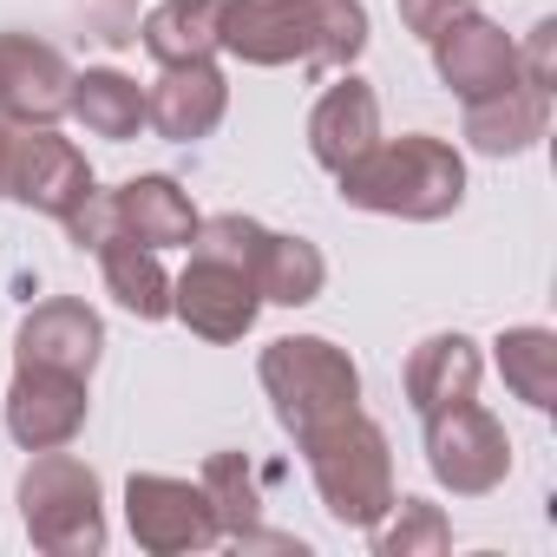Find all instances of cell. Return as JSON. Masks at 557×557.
<instances>
[{"mask_svg":"<svg viewBox=\"0 0 557 557\" xmlns=\"http://www.w3.org/2000/svg\"><path fill=\"white\" fill-rule=\"evenodd\" d=\"M335 184H342V203L355 210L400 216V223H440L466 203V158L433 132H407V138H381Z\"/></svg>","mask_w":557,"mask_h":557,"instance_id":"obj_1","label":"cell"},{"mask_svg":"<svg viewBox=\"0 0 557 557\" xmlns=\"http://www.w3.org/2000/svg\"><path fill=\"white\" fill-rule=\"evenodd\" d=\"M256 381L275 407V426L289 440H309L348 413H361V368L348 361V348H335L329 335H283L256 355Z\"/></svg>","mask_w":557,"mask_h":557,"instance_id":"obj_2","label":"cell"},{"mask_svg":"<svg viewBox=\"0 0 557 557\" xmlns=\"http://www.w3.org/2000/svg\"><path fill=\"white\" fill-rule=\"evenodd\" d=\"M296 446H302L309 479H315V492H322V505H329L335 524L374 531L381 511L400 498V485H394V446H387V433L368 413H348V420H335V426H322V433H309Z\"/></svg>","mask_w":557,"mask_h":557,"instance_id":"obj_3","label":"cell"},{"mask_svg":"<svg viewBox=\"0 0 557 557\" xmlns=\"http://www.w3.org/2000/svg\"><path fill=\"white\" fill-rule=\"evenodd\" d=\"M21 524L27 544L47 557H99L106 550V492L86 459L66 446L34 453L21 472Z\"/></svg>","mask_w":557,"mask_h":557,"instance_id":"obj_4","label":"cell"},{"mask_svg":"<svg viewBox=\"0 0 557 557\" xmlns=\"http://www.w3.org/2000/svg\"><path fill=\"white\" fill-rule=\"evenodd\" d=\"M92 184L99 177H92L86 151L73 138H60V125L0 119V197H14L21 210H40V216L66 223Z\"/></svg>","mask_w":557,"mask_h":557,"instance_id":"obj_5","label":"cell"},{"mask_svg":"<svg viewBox=\"0 0 557 557\" xmlns=\"http://www.w3.org/2000/svg\"><path fill=\"white\" fill-rule=\"evenodd\" d=\"M426 472L453 492V498H485L505 485L511 472V440L498 426V413H485L479 400H459L446 413H426Z\"/></svg>","mask_w":557,"mask_h":557,"instance_id":"obj_6","label":"cell"},{"mask_svg":"<svg viewBox=\"0 0 557 557\" xmlns=\"http://www.w3.org/2000/svg\"><path fill=\"white\" fill-rule=\"evenodd\" d=\"M125 531L151 557H190L223 544V524L203 498V485L171 479V472H132L125 479Z\"/></svg>","mask_w":557,"mask_h":557,"instance_id":"obj_7","label":"cell"},{"mask_svg":"<svg viewBox=\"0 0 557 557\" xmlns=\"http://www.w3.org/2000/svg\"><path fill=\"white\" fill-rule=\"evenodd\" d=\"M171 315L197 335V342H243L262 315V296H256V275L236 269V262H216V256H197L190 249V269L171 275Z\"/></svg>","mask_w":557,"mask_h":557,"instance_id":"obj_8","label":"cell"},{"mask_svg":"<svg viewBox=\"0 0 557 557\" xmlns=\"http://www.w3.org/2000/svg\"><path fill=\"white\" fill-rule=\"evenodd\" d=\"M92 413V394L79 374H53V368H14V387H8V440L21 453H53V446H73L79 426Z\"/></svg>","mask_w":557,"mask_h":557,"instance_id":"obj_9","label":"cell"},{"mask_svg":"<svg viewBox=\"0 0 557 557\" xmlns=\"http://www.w3.org/2000/svg\"><path fill=\"white\" fill-rule=\"evenodd\" d=\"M99 355H106V322L86 302H73V296H47L14 329V368H53V374L92 381Z\"/></svg>","mask_w":557,"mask_h":557,"instance_id":"obj_10","label":"cell"},{"mask_svg":"<svg viewBox=\"0 0 557 557\" xmlns=\"http://www.w3.org/2000/svg\"><path fill=\"white\" fill-rule=\"evenodd\" d=\"M216 53L243 60V66H302L309 53V14L302 0H223L216 14Z\"/></svg>","mask_w":557,"mask_h":557,"instance_id":"obj_11","label":"cell"},{"mask_svg":"<svg viewBox=\"0 0 557 557\" xmlns=\"http://www.w3.org/2000/svg\"><path fill=\"white\" fill-rule=\"evenodd\" d=\"M66 92H73V66L60 60V47L34 34H0V119L60 125Z\"/></svg>","mask_w":557,"mask_h":557,"instance_id":"obj_12","label":"cell"},{"mask_svg":"<svg viewBox=\"0 0 557 557\" xmlns=\"http://www.w3.org/2000/svg\"><path fill=\"white\" fill-rule=\"evenodd\" d=\"M433 47V73H440V86L466 106V99H485V92H498V86H511L518 79V40L505 34V27H492L485 14H466V21H453L440 40H426Z\"/></svg>","mask_w":557,"mask_h":557,"instance_id":"obj_13","label":"cell"},{"mask_svg":"<svg viewBox=\"0 0 557 557\" xmlns=\"http://www.w3.org/2000/svg\"><path fill=\"white\" fill-rule=\"evenodd\" d=\"M230 112V79L216 73V60H184L164 66V79L145 92V125L171 145H197L223 125Z\"/></svg>","mask_w":557,"mask_h":557,"instance_id":"obj_14","label":"cell"},{"mask_svg":"<svg viewBox=\"0 0 557 557\" xmlns=\"http://www.w3.org/2000/svg\"><path fill=\"white\" fill-rule=\"evenodd\" d=\"M381 145V99H374V86L368 79H355V73H342L322 99H315V112H309V151H315V164L329 171V177H342L355 158H368Z\"/></svg>","mask_w":557,"mask_h":557,"instance_id":"obj_15","label":"cell"},{"mask_svg":"<svg viewBox=\"0 0 557 557\" xmlns=\"http://www.w3.org/2000/svg\"><path fill=\"white\" fill-rule=\"evenodd\" d=\"M112 210H119V236H132V243H145V249H190V236H197V203H190V190L177 184V177H164V171H145V177H125L119 190H112Z\"/></svg>","mask_w":557,"mask_h":557,"instance_id":"obj_16","label":"cell"},{"mask_svg":"<svg viewBox=\"0 0 557 557\" xmlns=\"http://www.w3.org/2000/svg\"><path fill=\"white\" fill-rule=\"evenodd\" d=\"M550 132V92L511 79L485 99H466V145L485 158H524Z\"/></svg>","mask_w":557,"mask_h":557,"instance_id":"obj_17","label":"cell"},{"mask_svg":"<svg viewBox=\"0 0 557 557\" xmlns=\"http://www.w3.org/2000/svg\"><path fill=\"white\" fill-rule=\"evenodd\" d=\"M479 374H485V355L472 335L446 329V335H426L413 355H407V407L426 420V413H446L459 400L479 394Z\"/></svg>","mask_w":557,"mask_h":557,"instance_id":"obj_18","label":"cell"},{"mask_svg":"<svg viewBox=\"0 0 557 557\" xmlns=\"http://www.w3.org/2000/svg\"><path fill=\"white\" fill-rule=\"evenodd\" d=\"M197 485H203V498H210L230 544H243V550H302V537L262 531V485H256V466L243 453H210Z\"/></svg>","mask_w":557,"mask_h":557,"instance_id":"obj_19","label":"cell"},{"mask_svg":"<svg viewBox=\"0 0 557 557\" xmlns=\"http://www.w3.org/2000/svg\"><path fill=\"white\" fill-rule=\"evenodd\" d=\"M66 119H79L92 138L106 145H125L145 132V86L125 79L119 66H86L73 73V92H66Z\"/></svg>","mask_w":557,"mask_h":557,"instance_id":"obj_20","label":"cell"},{"mask_svg":"<svg viewBox=\"0 0 557 557\" xmlns=\"http://www.w3.org/2000/svg\"><path fill=\"white\" fill-rule=\"evenodd\" d=\"M92 256H99V275H106V296L125 315H138V322H164L171 315V275H164L158 249H145L132 236H112Z\"/></svg>","mask_w":557,"mask_h":557,"instance_id":"obj_21","label":"cell"},{"mask_svg":"<svg viewBox=\"0 0 557 557\" xmlns=\"http://www.w3.org/2000/svg\"><path fill=\"white\" fill-rule=\"evenodd\" d=\"M329 283V262L309 236H283V230H269L262 256H256V296L275 302V309H309Z\"/></svg>","mask_w":557,"mask_h":557,"instance_id":"obj_22","label":"cell"},{"mask_svg":"<svg viewBox=\"0 0 557 557\" xmlns=\"http://www.w3.org/2000/svg\"><path fill=\"white\" fill-rule=\"evenodd\" d=\"M216 14L223 0H158L145 14L138 40L158 66H184V60H210L216 53Z\"/></svg>","mask_w":557,"mask_h":557,"instance_id":"obj_23","label":"cell"},{"mask_svg":"<svg viewBox=\"0 0 557 557\" xmlns=\"http://www.w3.org/2000/svg\"><path fill=\"white\" fill-rule=\"evenodd\" d=\"M492 361L505 374V387L531 407V413H550L557 407V335L524 322V329H505L492 342Z\"/></svg>","mask_w":557,"mask_h":557,"instance_id":"obj_24","label":"cell"},{"mask_svg":"<svg viewBox=\"0 0 557 557\" xmlns=\"http://www.w3.org/2000/svg\"><path fill=\"white\" fill-rule=\"evenodd\" d=\"M309 14V53L302 73H355V60L368 53V8L361 0H302Z\"/></svg>","mask_w":557,"mask_h":557,"instance_id":"obj_25","label":"cell"},{"mask_svg":"<svg viewBox=\"0 0 557 557\" xmlns=\"http://www.w3.org/2000/svg\"><path fill=\"white\" fill-rule=\"evenodd\" d=\"M368 537H374L381 557H426V550L453 544V524H446V511L433 498H394Z\"/></svg>","mask_w":557,"mask_h":557,"instance_id":"obj_26","label":"cell"},{"mask_svg":"<svg viewBox=\"0 0 557 557\" xmlns=\"http://www.w3.org/2000/svg\"><path fill=\"white\" fill-rule=\"evenodd\" d=\"M518 79L537 92H557V21H537L518 47Z\"/></svg>","mask_w":557,"mask_h":557,"instance_id":"obj_27","label":"cell"},{"mask_svg":"<svg viewBox=\"0 0 557 557\" xmlns=\"http://www.w3.org/2000/svg\"><path fill=\"white\" fill-rule=\"evenodd\" d=\"M66 236H73L79 249H99V243H112V236H119V210H112V190H99V184H92V190L79 197V210L66 216Z\"/></svg>","mask_w":557,"mask_h":557,"instance_id":"obj_28","label":"cell"},{"mask_svg":"<svg viewBox=\"0 0 557 557\" xmlns=\"http://www.w3.org/2000/svg\"><path fill=\"white\" fill-rule=\"evenodd\" d=\"M466 14H479V0H400V27L413 34V40H440L453 21H466Z\"/></svg>","mask_w":557,"mask_h":557,"instance_id":"obj_29","label":"cell"},{"mask_svg":"<svg viewBox=\"0 0 557 557\" xmlns=\"http://www.w3.org/2000/svg\"><path fill=\"white\" fill-rule=\"evenodd\" d=\"M112 8H132V0H112Z\"/></svg>","mask_w":557,"mask_h":557,"instance_id":"obj_30","label":"cell"}]
</instances>
